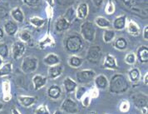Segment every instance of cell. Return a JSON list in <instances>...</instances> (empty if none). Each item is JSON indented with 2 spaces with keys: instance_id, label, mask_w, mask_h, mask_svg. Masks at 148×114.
<instances>
[{
  "instance_id": "obj_50",
  "label": "cell",
  "mask_w": 148,
  "mask_h": 114,
  "mask_svg": "<svg viewBox=\"0 0 148 114\" xmlns=\"http://www.w3.org/2000/svg\"><path fill=\"white\" fill-rule=\"evenodd\" d=\"M47 3V4L51 7H53L54 6V0H45Z\"/></svg>"
},
{
  "instance_id": "obj_35",
  "label": "cell",
  "mask_w": 148,
  "mask_h": 114,
  "mask_svg": "<svg viewBox=\"0 0 148 114\" xmlns=\"http://www.w3.org/2000/svg\"><path fill=\"white\" fill-rule=\"evenodd\" d=\"M19 38L23 43H29L32 39V35L27 30H23L19 34Z\"/></svg>"
},
{
  "instance_id": "obj_13",
  "label": "cell",
  "mask_w": 148,
  "mask_h": 114,
  "mask_svg": "<svg viewBox=\"0 0 148 114\" xmlns=\"http://www.w3.org/2000/svg\"><path fill=\"white\" fill-rule=\"evenodd\" d=\"M62 88L58 85H52L48 87L47 89V97L53 100H57L59 99L62 95Z\"/></svg>"
},
{
  "instance_id": "obj_30",
  "label": "cell",
  "mask_w": 148,
  "mask_h": 114,
  "mask_svg": "<svg viewBox=\"0 0 148 114\" xmlns=\"http://www.w3.org/2000/svg\"><path fill=\"white\" fill-rule=\"evenodd\" d=\"M95 23L98 26V27H101V28H108V27H111V23L110 21L103 18V17H97L95 19Z\"/></svg>"
},
{
  "instance_id": "obj_24",
  "label": "cell",
  "mask_w": 148,
  "mask_h": 114,
  "mask_svg": "<svg viewBox=\"0 0 148 114\" xmlns=\"http://www.w3.org/2000/svg\"><path fill=\"white\" fill-rule=\"evenodd\" d=\"M127 32L132 36H138L140 34V27L138 26V24L132 20H129L127 25Z\"/></svg>"
},
{
  "instance_id": "obj_55",
  "label": "cell",
  "mask_w": 148,
  "mask_h": 114,
  "mask_svg": "<svg viewBox=\"0 0 148 114\" xmlns=\"http://www.w3.org/2000/svg\"><path fill=\"white\" fill-rule=\"evenodd\" d=\"M2 64H3V59L0 58V66H2Z\"/></svg>"
},
{
  "instance_id": "obj_8",
  "label": "cell",
  "mask_w": 148,
  "mask_h": 114,
  "mask_svg": "<svg viewBox=\"0 0 148 114\" xmlns=\"http://www.w3.org/2000/svg\"><path fill=\"white\" fill-rule=\"evenodd\" d=\"M61 110L68 114H77L79 113V107L77 102L71 98H66L61 105Z\"/></svg>"
},
{
  "instance_id": "obj_6",
  "label": "cell",
  "mask_w": 148,
  "mask_h": 114,
  "mask_svg": "<svg viewBox=\"0 0 148 114\" xmlns=\"http://www.w3.org/2000/svg\"><path fill=\"white\" fill-rule=\"evenodd\" d=\"M101 55H102L101 47L98 45H92L90 46L88 49L86 58L88 62L92 63H97L101 60Z\"/></svg>"
},
{
  "instance_id": "obj_39",
  "label": "cell",
  "mask_w": 148,
  "mask_h": 114,
  "mask_svg": "<svg viewBox=\"0 0 148 114\" xmlns=\"http://www.w3.org/2000/svg\"><path fill=\"white\" fill-rule=\"evenodd\" d=\"M131 108V104L127 100H122L119 105V110L121 113H127Z\"/></svg>"
},
{
  "instance_id": "obj_12",
  "label": "cell",
  "mask_w": 148,
  "mask_h": 114,
  "mask_svg": "<svg viewBox=\"0 0 148 114\" xmlns=\"http://www.w3.org/2000/svg\"><path fill=\"white\" fill-rule=\"evenodd\" d=\"M32 82H33L34 90L35 91H38V90L42 88V87L46 85V83H47V78L46 77L42 76V75L37 74V75H35L34 78H33Z\"/></svg>"
},
{
  "instance_id": "obj_29",
  "label": "cell",
  "mask_w": 148,
  "mask_h": 114,
  "mask_svg": "<svg viewBox=\"0 0 148 114\" xmlns=\"http://www.w3.org/2000/svg\"><path fill=\"white\" fill-rule=\"evenodd\" d=\"M127 41L125 38H122V37H120L118 38L115 41L114 43V47L117 50H120V51H124L127 49Z\"/></svg>"
},
{
  "instance_id": "obj_36",
  "label": "cell",
  "mask_w": 148,
  "mask_h": 114,
  "mask_svg": "<svg viewBox=\"0 0 148 114\" xmlns=\"http://www.w3.org/2000/svg\"><path fill=\"white\" fill-rule=\"evenodd\" d=\"M86 93H87L86 87H84L83 85H81V86L77 87V89L75 90V97H76V98L77 100H80L82 98V96Z\"/></svg>"
},
{
  "instance_id": "obj_34",
  "label": "cell",
  "mask_w": 148,
  "mask_h": 114,
  "mask_svg": "<svg viewBox=\"0 0 148 114\" xmlns=\"http://www.w3.org/2000/svg\"><path fill=\"white\" fill-rule=\"evenodd\" d=\"M75 16H76V11L74 10L73 7H70L69 8H67V10L66 11V14H64L63 18H64L69 23H71L74 20Z\"/></svg>"
},
{
  "instance_id": "obj_1",
  "label": "cell",
  "mask_w": 148,
  "mask_h": 114,
  "mask_svg": "<svg viewBox=\"0 0 148 114\" xmlns=\"http://www.w3.org/2000/svg\"><path fill=\"white\" fill-rule=\"evenodd\" d=\"M108 88L110 93L121 94L127 92L129 88V82L127 78L121 73L115 74L109 82Z\"/></svg>"
},
{
  "instance_id": "obj_22",
  "label": "cell",
  "mask_w": 148,
  "mask_h": 114,
  "mask_svg": "<svg viewBox=\"0 0 148 114\" xmlns=\"http://www.w3.org/2000/svg\"><path fill=\"white\" fill-rule=\"evenodd\" d=\"M70 24L71 23H69L63 17H62V18H59L58 20L56 21L55 28H56V30L58 32H63V31H66L69 28Z\"/></svg>"
},
{
  "instance_id": "obj_51",
  "label": "cell",
  "mask_w": 148,
  "mask_h": 114,
  "mask_svg": "<svg viewBox=\"0 0 148 114\" xmlns=\"http://www.w3.org/2000/svg\"><path fill=\"white\" fill-rule=\"evenodd\" d=\"M73 0H58V2H60L62 3H71Z\"/></svg>"
},
{
  "instance_id": "obj_2",
  "label": "cell",
  "mask_w": 148,
  "mask_h": 114,
  "mask_svg": "<svg viewBox=\"0 0 148 114\" xmlns=\"http://www.w3.org/2000/svg\"><path fill=\"white\" fill-rule=\"evenodd\" d=\"M84 47V43L81 36L77 34L69 35L64 41L65 50L69 54H77Z\"/></svg>"
},
{
  "instance_id": "obj_14",
  "label": "cell",
  "mask_w": 148,
  "mask_h": 114,
  "mask_svg": "<svg viewBox=\"0 0 148 114\" xmlns=\"http://www.w3.org/2000/svg\"><path fill=\"white\" fill-rule=\"evenodd\" d=\"M18 101L23 107H29L33 106L37 101L36 97L26 96V95H19L18 97Z\"/></svg>"
},
{
  "instance_id": "obj_48",
  "label": "cell",
  "mask_w": 148,
  "mask_h": 114,
  "mask_svg": "<svg viewBox=\"0 0 148 114\" xmlns=\"http://www.w3.org/2000/svg\"><path fill=\"white\" fill-rule=\"evenodd\" d=\"M11 113H12V114H21L20 112L18 111V109L15 107H13L11 108Z\"/></svg>"
},
{
  "instance_id": "obj_31",
  "label": "cell",
  "mask_w": 148,
  "mask_h": 114,
  "mask_svg": "<svg viewBox=\"0 0 148 114\" xmlns=\"http://www.w3.org/2000/svg\"><path fill=\"white\" fill-rule=\"evenodd\" d=\"M116 33L112 29H107L103 33V41L106 43H110L115 38Z\"/></svg>"
},
{
  "instance_id": "obj_53",
  "label": "cell",
  "mask_w": 148,
  "mask_h": 114,
  "mask_svg": "<svg viewBox=\"0 0 148 114\" xmlns=\"http://www.w3.org/2000/svg\"><path fill=\"white\" fill-rule=\"evenodd\" d=\"M53 114H62V112L61 110H56Z\"/></svg>"
},
{
  "instance_id": "obj_27",
  "label": "cell",
  "mask_w": 148,
  "mask_h": 114,
  "mask_svg": "<svg viewBox=\"0 0 148 114\" xmlns=\"http://www.w3.org/2000/svg\"><path fill=\"white\" fill-rule=\"evenodd\" d=\"M4 30L6 31L8 35L13 36L18 32V25L15 22L13 21H8L4 25Z\"/></svg>"
},
{
  "instance_id": "obj_20",
  "label": "cell",
  "mask_w": 148,
  "mask_h": 114,
  "mask_svg": "<svg viewBox=\"0 0 148 114\" xmlns=\"http://www.w3.org/2000/svg\"><path fill=\"white\" fill-rule=\"evenodd\" d=\"M112 25L116 30H123L127 26V17L125 15L116 17L113 21Z\"/></svg>"
},
{
  "instance_id": "obj_49",
  "label": "cell",
  "mask_w": 148,
  "mask_h": 114,
  "mask_svg": "<svg viewBox=\"0 0 148 114\" xmlns=\"http://www.w3.org/2000/svg\"><path fill=\"white\" fill-rule=\"evenodd\" d=\"M144 84L146 86L148 85V73H146L145 76H144Z\"/></svg>"
},
{
  "instance_id": "obj_54",
  "label": "cell",
  "mask_w": 148,
  "mask_h": 114,
  "mask_svg": "<svg viewBox=\"0 0 148 114\" xmlns=\"http://www.w3.org/2000/svg\"><path fill=\"white\" fill-rule=\"evenodd\" d=\"M3 107V103H2V102H0V110H1V109H2Z\"/></svg>"
},
{
  "instance_id": "obj_52",
  "label": "cell",
  "mask_w": 148,
  "mask_h": 114,
  "mask_svg": "<svg viewBox=\"0 0 148 114\" xmlns=\"http://www.w3.org/2000/svg\"><path fill=\"white\" fill-rule=\"evenodd\" d=\"M4 36V33H3V30L0 27V39H2Z\"/></svg>"
},
{
  "instance_id": "obj_28",
  "label": "cell",
  "mask_w": 148,
  "mask_h": 114,
  "mask_svg": "<svg viewBox=\"0 0 148 114\" xmlns=\"http://www.w3.org/2000/svg\"><path fill=\"white\" fill-rule=\"evenodd\" d=\"M11 14H12V17L14 18V20L17 21V22L23 23L24 21V14H23L20 8L17 7L14 8L11 11Z\"/></svg>"
},
{
  "instance_id": "obj_23",
  "label": "cell",
  "mask_w": 148,
  "mask_h": 114,
  "mask_svg": "<svg viewBox=\"0 0 148 114\" xmlns=\"http://www.w3.org/2000/svg\"><path fill=\"white\" fill-rule=\"evenodd\" d=\"M39 46L41 48H44L47 47H54L55 46V40L53 37H52L49 34H47L45 37H43L39 41Z\"/></svg>"
},
{
  "instance_id": "obj_19",
  "label": "cell",
  "mask_w": 148,
  "mask_h": 114,
  "mask_svg": "<svg viewBox=\"0 0 148 114\" xmlns=\"http://www.w3.org/2000/svg\"><path fill=\"white\" fill-rule=\"evenodd\" d=\"M136 58L141 63H147L148 62V47L147 46H141L136 51Z\"/></svg>"
},
{
  "instance_id": "obj_9",
  "label": "cell",
  "mask_w": 148,
  "mask_h": 114,
  "mask_svg": "<svg viewBox=\"0 0 148 114\" xmlns=\"http://www.w3.org/2000/svg\"><path fill=\"white\" fill-rule=\"evenodd\" d=\"M26 51V46L24 44V43L23 42H16L14 43L12 47V56L13 58L17 60L18 58H20L24 54Z\"/></svg>"
},
{
  "instance_id": "obj_16",
  "label": "cell",
  "mask_w": 148,
  "mask_h": 114,
  "mask_svg": "<svg viewBox=\"0 0 148 114\" xmlns=\"http://www.w3.org/2000/svg\"><path fill=\"white\" fill-rule=\"evenodd\" d=\"M2 93H3V98L5 102H9L12 99V93H11V84L8 80L3 81L2 84Z\"/></svg>"
},
{
  "instance_id": "obj_37",
  "label": "cell",
  "mask_w": 148,
  "mask_h": 114,
  "mask_svg": "<svg viewBox=\"0 0 148 114\" xmlns=\"http://www.w3.org/2000/svg\"><path fill=\"white\" fill-rule=\"evenodd\" d=\"M115 9L116 8H115L114 3L112 0H109L105 8V13L108 15H112L115 13Z\"/></svg>"
},
{
  "instance_id": "obj_43",
  "label": "cell",
  "mask_w": 148,
  "mask_h": 114,
  "mask_svg": "<svg viewBox=\"0 0 148 114\" xmlns=\"http://www.w3.org/2000/svg\"><path fill=\"white\" fill-rule=\"evenodd\" d=\"M88 94L90 95L91 98L93 99V98H97L98 96H99V90L96 87H92L89 91L88 92Z\"/></svg>"
},
{
  "instance_id": "obj_41",
  "label": "cell",
  "mask_w": 148,
  "mask_h": 114,
  "mask_svg": "<svg viewBox=\"0 0 148 114\" xmlns=\"http://www.w3.org/2000/svg\"><path fill=\"white\" fill-rule=\"evenodd\" d=\"M82 102V106L84 107H88L90 106V104H91V102H92V98H91V97H90V95L88 94V93L87 92L86 93L84 94L83 96H82V98L81 99Z\"/></svg>"
},
{
  "instance_id": "obj_25",
  "label": "cell",
  "mask_w": 148,
  "mask_h": 114,
  "mask_svg": "<svg viewBox=\"0 0 148 114\" xmlns=\"http://www.w3.org/2000/svg\"><path fill=\"white\" fill-rule=\"evenodd\" d=\"M128 78L129 80L131 81V82L132 83H137L140 78H141V73L140 70L138 68H132L129 72H128Z\"/></svg>"
},
{
  "instance_id": "obj_5",
  "label": "cell",
  "mask_w": 148,
  "mask_h": 114,
  "mask_svg": "<svg viewBox=\"0 0 148 114\" xmlns=\"http://www.w3.org/2000/svg\"><path fill=\"white\" fill-rule=\"evenodd\" d=\"M38 65V58L33 56H27L24 58L21 64V70L25 73H31L36 71Z\"/></svg>"
},
{
  "instance_id": "obj_32",
  "label": "cell",
  "mask_w": 148,
  "mask_h": 114,
  "mask_svg": "<svg viewBox=\"0 0 148 114\" xmlns=\"http://www.w3.org/2000/svg\"><path fill=\"white\" fill-rule=\"evenodd\" d=\"M13 71V65L11 62H7L5 64H3L2 67H0V76L3 77V76H7L12 73Z\"/></svg>"
},
{
  "instance_id": "obj_44",
  "label": "cell",
  "mask_w": 148,
  "mask_h": 114,
  "mask_svg": "<svg viewBox=\"0 0 148 114\" xmlns=\"http://www.w3.org/2000/svg\"><path fill=\"white\" fill-rule=\"evenodd\" d=\"M23 3L29 7H36L40 3V0H23Z\"/></svg>"
},
{
  "instance_id": "obj_47",
  "label": "cell",
  "mask_w": 148,
  "mask_h": 114,
  "mask_svg": "<svg viewBox=\"0 0 148 114\" xmlns=\"http://www.w3.org/2000/svg\"><path fill=\"white\" fill-rule=\"evenodd\" d=\"M92 1L95 4V6H97V7H100L103 3V0H92Z\"/></svg>"
},
{
  "instance_id": "obj_4",
  "label": "cell",
  "mask_w": 148,
  "mask_h": 114,
  "mask_svg": "<svg viewBox=\"0 0 148 114\" xmlns=\"http://www.w3.org/2000/svg\"><path fill=\"white\" fill-rule=\"evenodd\" d=\"M97 74L92 69H83L76 73V79L81 85H86L94 80Z\"/></svg>"
},
{
  "instance_id": "obj_11",
  "label": "cell",
  "mask_w": 148,
  "mask_h": 114,
  "mask_svg": "<svg viewBox=\"0 0 148 114\" xmlns=\"http://www.w3.org/2000/svg\"><path fill=\"white\" fill-rule=\"evenodd\" d=\"M93 81H94L95 87L98 90H105L108 87L109 82H108V78L103 74H99L96 76Z\"/></svg>"
},
{
  "instance_id": "obj_40",
  "label": "cell",
  "mask_w": 148,
  "mask_h": 114,
  "mask_svg": "<svg viewBox=\"0 0 148 114\" xmlns=\"http://www.w3.org/2000/svg\"><path fill=\"white\" fill-rule=\"evenodd\" d=\"M8 47L5 43H0V57L3 58H7L8 57Z\"/></svg>"
},
{
  "instance_id": "obj_21",
  "label": "cell",
  "mask_w": 148,
  "mask_h": 114,
  "mask_svg": "<svg viewBox=\"0 0 148 114\" xmlns=\"http://www.w3.org/2000/svg\"><path fill=\"white\" fill-rule=\"evenodd\" d=\"M43 62L45 64H47L48 66H53V65H57L60 63V58L56 54H48L43 58Z\"/></svg>"
},
{
  "instance_id": "obj_18",
  "label": "cell",
  "mask_w": 148,
  "mask_h": 114,
  "mask_svg": "<svg viewBox=\"0 0 148 114\" xmlns=\"http://www.w3.org/2000/svg\"><path fill=\"white\" fill-rule=\"evenodd\" d=\"M63 87L67 93H71L75 92V90L77 87V83L76 81L72 79L70 77H67L64 80H63Z\"/></svg>"
},
{
  "instance_id": "obj_38",
  "label": "cell",
  "mask_w": 148,
  "mask_h": 114,
  "mask_svg": "<svg viewBox=\"0 0 148 114\" xmlns=\"http://www.w3.org/2000/svg\"><path fill=\"white\" fill-rule=\"evenodd\" d=\"M136 61V56L134 53H129L125 57V62L128 65H133Z\"/></svg>"
},
{
  "instance_id": "obj_17",
  "label": "cell",
  "mask_w": 148,
  "mask_h": 114,
  "mask_svg": "<svg viewBox=\"0 0 148 114\" xmlns=\"http://www.w3.org/2000/svg\"><path fill=\"white\" fill-rule=\"evenodd\" d=\"M89 8L87 3H82L76 10V15L79 19H85L88 15Z\"/></svg>"
},
{
  "instance_id": "obj_42",
  "label": "cell",
  "mask_w": 148,
  "mask_h": 114,
  "mask_svg": "<svg viewBox=\"0 0 148 114\" xmlns=\"http://www.w3.org/2000/svg\"><path fill=\"white\" fill-rule=\"evenodd\" d=\"M35 114H50V112L47 105L42 104L37 107V109L35 110Z\"/></svg>"
},
{
  "instance_id": "obj_10",
  "label": "cell",
  "mask_w": 148,
  "mask_h": 114,
  "mask_svg": "<svg viewBox=\"0 0 148 114\" xmlns=\"http://www.w3.org/2000/svg\"><path fill=\"white\" fill-rule=\"evenodd\" d=\"M103 67L110 70H116L118 68V64L116 62V59L113 55L108 54L106 55L104 62H103Z\"/></svg>"
},
{
  "instance_id": "obj_46",
  "label": "cell",
  "mask_w": 148,
  "mask_h": 114,
  "mask_svg": "<svg viewBox=\"0 0 148 114\" xmlns=\"http://www.w3.org/2000/svg\"><path fill=\"white\" fill-rule=\"evenodd\" d=\"M143 38L146 41L148 40V26H146L143 29Z\"/></svg>"
},
{
  "instance_id": "obj_57",
  "label": "cell",
  "mask_w": 148,
  "mask_h": 114,
  "mask_svg": "<svg viewBox=\"0 0 148 114\" xmlns=\"http://www.w3.org/2000/svg\"><path fill=\"white\" fill-rule=\"evenodd\" d=\"M102 114H108V113H102Z\"/></svg>"
},
{
  "instance_id": "obj_15",
  "label": "cell",
  "mask_w": 148,
  "mask_h": 114,
  "mask_svg": "<svg viewBox=\"0 0 148 114\" xmlns=\"http://www.w3.org/2000/svg\"><path fill=\"white\" fill-rule=\"evenodd\" d=\"M63 73V67L59 64L51 66L48 69V78L51 79H56L59 78Z\"/></svg>"
},
{
  "instance_id": "obj_26",
  "label": "cell",
  "mask_w": 148,
  "mask_h": 114,
  "mask_svg": "<svg viewBox=\"0 0 148 114\" xmlns=\"http://www.w3.org/2000/svg\"><path fill=\"white\" fill-rule=\"evenodd\" d=\"M83 58L81 57H78L77 55H73L68 58V64L69 66L74 68H78L83 63Z\"/></svg>"
},
{
  "instance_id": "obj_56",
  "label": "cell",
  "mask_w": 148,
  "mask_h": 114,
  "mask_svg": "<svg viewBox=\"0 0 148 114\" xmlns=\"http://www.w3.org/2000/svg\"><path fill=\"white\" fill-rule=\"evenodd\" d=\"M90 114H97V113H95V112H92V113H91Z\"/></svg>"
},
{
  "instance_id": "obj_33",
  "label": "cell",
  "mask_w": 148,
  "mask_h": 114,
  "mask_svg": "<svg viewBox=\"0 0 148 114\" xmlns=\"http://www.w3.org/2000/svg\"><path fill=\"white\" fill-rule=\"evenodd\" d=\"M46 23L45 19H42L38 16H34L30 19V23L36 27H41L44 25V23Z\"/></svg>"
},
{
  "instance_id": "obj_45",
  "label": "cell",
  "mask_w": 148,
  "mask_h": 114,
  "mask_svg": "<svg viewBox=\"0 0 148 114\" xmlns=\"http://www.w3.org/2000/svg\"><path fill=\"white\" fill-rule=\"evenodd\" d=\"M46 14H47V18L49 19H51L53 18V7L47 5V8H46Z\"/></svg>"
},
{
  "instance_id": "obj_3",
  "label": "cell",
  "mask_w": 148,
  "mask_h": 114,
  "mask_svg": "<svg viewBox=\"0 0 148 114\" xmlns=\"http://www.w3.org/2000/svg\"><path fill=\"white\" fill-rule=\"evenodd\" d=\"M80 33L82 38H83L85 40L89 43L93 42L96 36V28L94 27V24L90 21L84 22L80 27Z\"/></svg>"
},
{
  "instance_id": "obj_7",
  "label": "cell",
  "mask_w": 148,
  "mask_h": 114,
  "mask_svg": "<svg viewBox=\"0 0 148 114\" xmlns=\"http://www.w3.org/2000/svg\"><path fill=\"white\" fill-rule=\"evenodd\" d=\"M133 103L142 114H147V96L145 94H136L132 97Z\"/></svg>"
}]
</instances>
